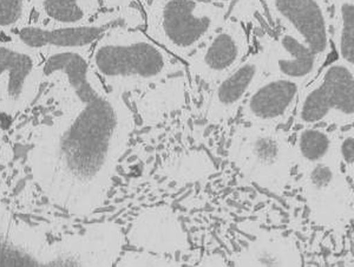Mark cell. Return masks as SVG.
<instances>
[{
  "instance_id": "16",
  "label": "cell",
  "mask_w": 354,
  "mask_h": 267,
  "mask_svg": "<svg viewBox=\"0 0 354 267\" xmlns=\"http://www.w3.org/2000/svg\"><path fill=\"white\" fill-rule=\"evenodd\" d=\"M236 266H301V253L288 235H258L234 258Z\"/></svg>"
},
{
  "instance_id": "12",
  "label": "cell",
  "mask_w": 354,
  "mask_h": 267,
  "mask_svg": "<svg viewBox=\"0 0 354 267\" xmlns=\"http://www.w3.org/2000/svg\"><path fill=\"white\" fill-rule=\"evenodd\" d=\"M302 85L288 78L267 73L245 98L240 113L245 125L280 127L293 116Z\"/></svg>"
},
{
  "instance_id": "19",
  "label": "cell",
  "mask_w": 354,
  "mask_h": 267,
  "mask_svg": "<svg viewBox=\"0 0 354 267\" xmlns=\"http://www.w3.org/2000/svg\"><path fill=\"white\" fill-rule=\"evenodd\" d=\"M330 39L339 61L354 70V0H332Z\"/></svg>"
},
{
  "instance_id": "3",
  "label": "cell",
  "mask_w": 354,
  "mask_h": 267,
  "mask_svg": "<svg viewBox=\"0 0 354 267\" xmlns=\"http://www.w3.org/2000/svg\"><path fill=\"white\" fill-rule=\"evenodd\" d=\"M145 33L187 62L228 18L230 0H145Z\"/></svg>"
},
{
  "instance_id": "21",
  "label": "cell",
  "mask_w": 354,
  "mask_h": 267,
  "mask_svg": "<svg viewBox=\"0 0 354 267\" xmlns=\"http://www.w3.org/2000/svg\"><path fill=\"white\" fill-rule=\"evenodd\" d=\"M178 261L168 255H157L148 251H128L122 253L116 265L118 266H176Z\"/></svg>"
},
{
  "instance_id": "15",
  "label": "cell",
  "mask_w": 354,
  "mask_h": 267,
  "mask_svg": "<svg viewBox=\"0 0 354 267\" xmlns=\"http://www.w3.org/2000/svg\"><path fill=\"white\" fill-rule=\"evenodd\" d=\"M261 50L267 73L288 78L302 86L312 81L326 63L283 33L265 39Z\"/></svg>"
},
{
  "instance_id": "18",
  "label": "cell",
  "mask_w": 354,
  "mask_h": 267,
  "mask_svg": "<svg viewBox=\"0 0 354 267\" xmlns=\"http://www.w3.org/2000/svg\"><path fill=\"white\" fill-rule=\"evenodd\" d=\"M37 21L51 25H80L101 13V0H31Z\"/></svg>"
},
{
  "instance_id": "22",
  "label": "cell",
  "mask_w": 354,
  "mask_h": 267,
  "mask_svg": "<svg viewBox=\"0 0 354 267\" xmlns=\"http://www.w3.org/2000/svg\"><path fill=\"white\" fill-rule=\"evenodd\" d=\"M338 154L342 169L354 185V127L339 131Z\"/></svg>"
},
{
  "instance_id": "20",
  "label": "cell",
  "mask_w": 354,
  "mask_h": 267,
  "mask_svg": "<svg viewBox=\"0 0 354 267\" xmlns=\"http://www.w3.org/2000/svg\"><path fill=\"white\" fill-rule=\"evenodd\" d=\"M31 0H0V35L11 37L31 21Z\"/></svg>"
},
{
  "instance_id": "13",
  "label": "cell",
  "mask_w": 354,
  "mask_h": 267,
  "mask_svg": "<svg viewBox=\"0 0 354 267\" xmlns=\"http://www.w3.org/2000/svg\"><path fill=\"white\" fill-rule=\"evenodd\" d=\"M266 75L262 50L250 53L233 71L213 85L205 111L207 121L214 126L230 121Z\"/></svg>"
},
{
  "instance_id": "7",
  "label": "cell",
  "mask_w": 354,
  "mask_h": 267,
  "mask_svg": "<svg viewBox=\"0 0 354 267\" xmlns=\"http://www.w3.org/2000/svg\"><path fill=\"white\" fill-rule=\"evenodd\" d=\"M310 218L327 230H342L354 218V192L339 158L299 170Z\"/></svg>"
},
{
  "instance_id": "8",
  "label": "cell",
  "mask_w": 354,
  "mask_h": 267,
  "mask_svg": "<svg viewBox=\"0 0 354 267\" xmlns=\"http://www.w3.org/2000/svg\"><path fill=\"white\" fill-rule=\"evenodd\" d=\"M124 243L120 225L90 223L77 233L45 243L39 266H113L121 258Z\"/></svg>"
},
{
  "instance_id": "2",
  "label": "cell",
  "mask_w": 354,
  "mask_h": 267,
  "mask_svg": "<svg viewBox=\"0 0 354 267\" xmlns=\"http://www.w3.org/2000/svg\"><path fill=\"white\" fill-rule=\"evenodd\" d=\"M90 63L105 88L121 96L162 84L185 71L181 59L129 24L106 30L90 51Z\"/></svg>"
},
{
  "instance_id": "10",
  "label": "cell",
  "mask_w": 354,
  "mask_h": 267,
  "mask_svg": "<svg viewBox=\"0 0 354 267\" xmlns=\"http://www.w3.org/2000/svg\"><path fill=\"white\" fill-rule=\"evenodd\" d=\"M280 33L297 39L327 61L332 50L330 15L327 0H263Z\"/></svg>"
},
{
  "instance_id": "6",
  "label": "cell",
  "mask_w": 354,
  "mask_h": 267,
  "mask_svg": "<svg viewBox=\"0 0 354 267\" xmlns=\"http://www.w3.org/2000/svg\"><path fill=\"white\" fill-rule=\"evenodd\" d=\"M142 21L137 8L127 6L100 13L93 21L80 25H51L30 21L10 38L16 39L43 58L61 51L90 53L102 35L117 24L138 26Z\"/></svg>"
},
{
  "instance_id": "23",
  "label": "cell",
  "mask_w": 354,
  "mask_h": 267,
  "mask_svg": "<svg viewBox=\"0 0 354 267\" xmlns=\"http://www.w3.org/2000/svg\"><path fill=\"white\" fill-rule=\"evenodd\" d=\"M143 1H145V0H141V3H143Z\"/></svg>"
},
{
  "instance_id": "1",
  "label": "cell",
  "mask_w": 354,
  "mask_h": 267,
  "mask_svg": "<svg viewBox=\"0 0 354 267\" xmlns=\"http://www.w3.org/2000/svg\"><path fill=\"white\" fill-rule=\"evenodd\" d=\"M43 82L55 111L33 131L26 165L48 203L88 217L109 198L135 116L124 96L105 88L88 51L44 57Z\"/></svg>"
},
{
  "instance_id": "11",
  "label": "cell",
  "mask_w": 354,
  "mask_h": 267,
  "mask_svg": "<svg viewBox=\"0 0 354 267\" xmlns=\"http://www.w3.org/2000/svg\"><path fill=\"white\" fill-rule=\"evenodd\" d=\"M250 41L245 25L227 18L225 23L187 61L192 77L213 86L250 55Z\"/></svg>"
},
{
  "instance_id": "5",
  "label": "cell",
  "mask_w": 354,
  "mask_h": 267,
  "mask_svg": "<svg viewBox=\"0 0 354 267\" xmlns=\"http://www.w3.org/2000/svg\"><path fill=\"white\" fill-rule=\"evenodd\" d=\"M294 115L300 127L353 126L354 70L339 59L322 66L300 90Z\"/></svg>"
},
{
  "instance_id": "4",
  "label": "cell",
  "mask_w": 354,
  "mask_h": 267,
  "mask_svg": "<svg viewBox=\"0 0 354 267\" xmlns=\"http://www.w3.org/2000/svg\"><path fill=\"white\" fill-rule=\"evenodd\" d=\"M227 153L243 178L277 195L283 194L297 167L293 142L281 128L243 123L232 134Z\"/></svg>"
},
{
  "instance_id": "17",
  "label": "cell",
  "mask_w": 354,
  "mask_h": 267,
  "mask_svg": "<svg viewBox=\"0 0 354 267\" xmlns=\"http://www.w3.org/2000/svg\"><path fill=\"white\" fill-rule=\"evenodd\" d=\"M339 131L326 127H301L295 134L294 154L299 170L339 158Z\"/></svg>"
},
{
  "instance_id": "14",
  "label": "cell",
  "mask_w": 354,
  "mask_h": 267,
  "mask_svg": "<svg viewBox=\"0 0 354 267\" xmlns=\"http://www.w3.org/2000/svg\"><path fill=\"white\" fill-rule=\"evenodd\" d=\"M129 239L137 248L168 257L188 247L180 220L167 207H153L142 212L133 223Z\"/></svg>"
},
{
  "instance_id": "9",
  "label": "cell",
  "mask_w": 354,
  "mask_h": 267,
  "mask_svg": "<svg viewBox=\"0 0 354 267\" xmlns=\"http://www.w3.org/2000/svg\"><path fill=\"white\" fill-rule=\"evenodd\" d=\"M43 57L16 39L0 41V120L32 107L44 85Z\"/></svg>"
}]
</instances>
